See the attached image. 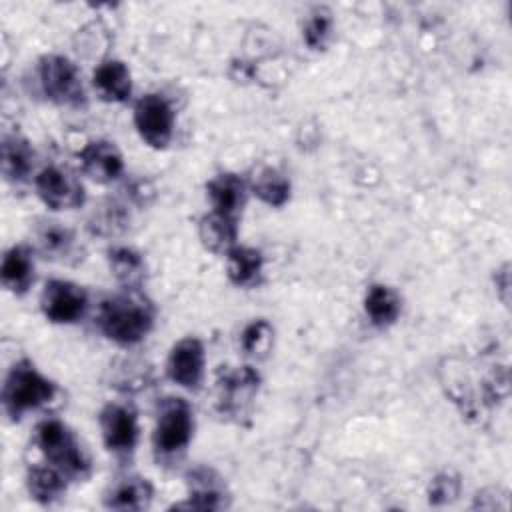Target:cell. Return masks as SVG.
Here are the masks:
<instances>
[{
	"instance_id": "1",
	"label": "cell",
	"mask_w": 512,
	"mask_h": 512,
	"mask_svg": "<svg viewBox=\"0 0 512 512\" xmlns=\"http://www.w3.org/2000/svg\"><path fill=\"white\" fill-rule=\"evenodd\" d=\"M96 324L108 340L120 346H134L152 330L154 308L138 290H126L100 302Z\"/></svg>"
},
{
	"instance_id": "2",
	"label": "cell",
	"mask_w": 512,
	"mask_h": 512,
	"mask_svg": "<svg viewBox=\"0 0 512 512\" xmlns=\"http://www.w3.org/2000/svg\"><path fill=\"white\" fill-rule=\"evenodd\" d=\"M34 444L50 466L68 480H84L90 474V458L78 436L58 418H46L34 428Z\"/></svg>"
},
{
	"instance_id": "3",
	"label": "cell",
	"mask_w": 512,
	"mask_h": 512,
	"mask_svg": "<svg viewBox=\"0 0 512 512\" xmlns=\"http://www.w3.org/2000/svg\"><path fill=\"white\" fill-rule=\"evenodd\" d=\"M56 394V384L46 378L28 358H22L14 362L4 380L2 406L12 420H20L26 412L50 404Z\"/></svg>"
},
{
	"instance_id": "4",
	"label": "cell",
	"mask_w": 512,
	"mask_h": 512,
	"mask_svg": "<svg viewBox=\"0 0 512 512\" xmlns=\"http://www.w3.org/2000/svg\"><path fill=\"white\" fill-rule=\"evenodd\" d=\"M262 378L250 364L242 366H220L216 372L214 386V410L218 416L242 422L250 416L254 398L260 390Z\"/></svg>"
},
{
	"instance_id": "5",
	"label": "cell",
	"mask_w": 512,
	"mask_h": 512,
	"mask_svg": "<svg viewBox=\"0 0 512 512\" xmlns=\"http://www.w3.org/2000/svg\"><path fill=\"white\" fill-rule=\"evenodd\" d=\"M194 434V414L190 404L180 396H168L158 404L156 426L152 432L154 454L162 462L180 458Z\"/></svg>"
},
{
	"instance_id": "6",
	"label": "cell",
	"mask_w": 512,
	"mask_h": 512,
	"mask_svg": "<svg viewBox=\"0 0 512 512\" xmlns=\"http://www.w3.org/2000/svg\"><path fill=\"white\" fill-rule=\"evenodd\" d=\"M38 80L44 96L66 108H84L86 90L78 66L62 54H46L38 60Z\"/></svg>"
},
{
	"instance_id": "7",
	"label": "cell",
	"mask_w": 512,
	"mask_h": 512,
	"mask_svg": "<svg viewBox=\"0 0 512 512\" xmlns=\"http://www.w3.org/2000/svg\"><path fill=\"white\" fill-rule=\"evenodd\" d=\"M134 126L140 138L160 150L166 148L174 134V110L160 94H146L134 106Z\"/></svg>"
},
{
	"instance_id": "8",
	"label": "cell",
	"mask_w": 512,
	"mask_h": 512,
	"mask_svg": "<svg viewBox=\"0 0 512 512\" xmlns=\"http://www.w3.org/2000/svg\"><path fill=\"white\" fill-rule=\"evenodd\" d=\"M42 314L54 324L78 322L88 308V292L70 280L52 278L40 294Z\"/></svg>"
},
{
	"instance_id": "9",
	"label": "cell",
	"mask_w": 512,
	"mask_h": 512,
	"mask_svg": "<svg viewBox=\"0 0 512 512\" xmlns=\"http://www.w3.org/2000/svg\"><path fill=\"white\" fill-rule=\"evenodd\" d=\"M98 422L108 452H112L116 458H130L138 444L136 412L126 404L110 402L100 410Z\"/></svg>"
},
{
	"instance_id": "10",
	"label": "cell",
	"mask_w": 512,
	"mask_h": 512,
	"mask_svg": "<svg viewBox=\"0 0 512 512\" xmlns=\"http://www.w3.org/2000/svg\"><path fill=\"white\" fill-rule=\"evenodd\" d=\"M40 200L52 210H74L86 200L82 182L58 166H46L34 178Z\"/></svg>"
},
{
	"instance_id": "11",
	"label": "cell",
	"mask_w": 512,
	"mask_h": 512,
	"mask_svg": "<svg viewBox=\"0 0 512 512\" xmlns=\"http://www.w3.org/2000/svg\"><path fill=\"white\" fill-rule=\"evenodd\" d=\"M188 502L176 504L174 508L194 510H222L230 504V492L224 478L210 466H194L186 472Z\"/></svg>"
},
{
	"instance_id": "12",
	"label": "cell",
	"mask_w": 512,
	"mask_h": 512,
	"mask_svg": "<svg viewBox=\"0 0 512 512\" xmlns=\"http://www.w3.org/2000/svg\"><path fill=\"white\" fill-rule=\"evenodd\" d=\"M204 362V344L194 336H186L172 346L166 360V376L182 388H198L204 376Z\"/></svg>"
},
{
	"instance_id": "13",
	"label": "cell",
	"mask_w": 512,
	"mask_h": 512,
	"mask_svg": "<svg viewBox=\"0 0 512 512\" xmlns=\"http://www.w3.org/2000/svg\"><path fill=\"white\" fill-rule=\"evenodd\" d=\"M36 250L54 262L74 264L80 260V248L74 232L56 220H38L34 224Z\"/></svg>"
},
{
	"instance_id": "14",
	"label": "cell",
	"mask_w": 512,
	"mask_h": 512,
	"mask_svg": "<svg viewBox=\"0 0 512 512\" xmlns=\"http://www.w3.org/2000/svg\"><path fill=\"white\" fill-rule=\"evenodd\" d=\"M78 160H80L82 172L100 184L114 182L124 172V158L116 148V144L110 140L88 142L78 152Z\"/></svg>"
},
{
	"instance_id": "15",
	"label": "cell",
	"mask_w": 512,
	"mask_h": 512,
	"mask_svg": "<svg viewBox=\"0 0 512 512\" xmlns=\"http://www.w3.org/2000/svg\"><path fill=\"white\" fill-rule=\"evenodd\" d=\"M206 196L210 200L212 212L238 218L248 196L246 182L232 172H222L208 180L206 184Z\"/></svg>"
},
{
	"instance_id": "16",
	"label": "cell",
	"mask_w": 512,
	"mask_h": 512,
	"mask_svg": "<svg viewBox=\"0 0 512 512\" xmlns=\"http://www.w3.org/2000/svg\"><path fill=\"white\" fill-rule=\"evenodd\" d=\"M154 488L148 478L126 474L116 478L104 492V506L112 510H144L150 506Z\"/></svg>"
},
{
	"instance_id": "17",
	"label": "cell",
	"mask_w": 512,
	"mask_h": 512,
	"mask_svg": "<svg viewBox=\"0 0 512 512\" xmlns=\"http://www.w3.org/2000/svg\"><path fill=\"white\" fill-rule=\"evenodd\" d=\"M92 86L106 102H126L132 96V76L122 60H102L92 72Z\"/></svg>"
},
{
	"instance_id": "18",
	"label": "cell",
	"mask_w": 512,
	"mask_h": 512,
	"mask_svg": "<svg viewBox=\"0 0 512 512\" xmlns=\"http://www.w3.org/2000/svg\"><path fill=\"white\" fill-rule=\"evenodd\" d=\"M226 272L234 286L254 288L264 274V256L252 246H232L226 252Z\"/></svg>"
},
{
	"instance_id": "19",
	"label": "cell",
	"mask_w": 512,
	"mask_h": 512,
	"mask_svg": "<svg viewBox=\"0 0 512 512\" xmlns=\"http://www.w3.org/2000/svg\"><path fill=\"white\" fill-rule=\"evenodd\" d=\"M0 278L4 288H8L14 294H24L34 282V256L28 246H12L0 266Z\"/></svg>"
},
{
	"instance_id": "20",
	"label": "cell",
	"mask_w": 512,
	"mask_h": 512,
	"mask_svg": "<svg viewBox=\"0 0 512 512\" xmlns=\"http://www.w3.org/2000/svg\"><path fill=\"white\" fill-rule=\"evenodd\" d=\"M198 236L206 250L226 254L238 240V218H230L218 212L204 214L198 222Z\"/></svg>"
},
{
	"instance_id": "21",
	"label": "cell",
	"mask_w": 512,
	"mask_h": 512,
	"mask_svg": "<svg viewBox=\"0 0 512 512\" xmlns=\"http://www.w3.org/2000/svg\"><path fill=\"white\" fill-rule=\"evenodd\" d=\"M34 168V150L20 134L2 138V174L8 182H24Z\"/></svg>"
},
{
	"instance_id": "22",
	"label": "cell",
	"mask_w": 512,
	"mask_h": 512,
	"mask_svg": "<svg viewBox=\"0 0 512 512\" xmlns=\"http://www.w3.org/2000/svg\"><path fill=\"white\" fill-rule=\"evenodd\" d=\"M108 268L124 290H140L146 278V262L140 252L130 246H114L108 250Z\"/></svg>"
},
{
	"instance_id": "23",
	"label": "cell",
	"mask_w": 512,
	"mask_h": 512,
	"mask_svg": "<svg viewBox=\"0 0 512 512\" xmlns=\"http://www.w3.org/2000/svg\"><path fill=\"white\" fill-rule=\"evenodd\" d=\"M364 312L374 326L394 324L402 312V298L386 284H372L364 296Z\"/></svg>"
},
{
	"instance_id": "24",
	"label": "cell",
	"mask_w": 512,
	"mask_h": 512,
	"mask_svg": "<svg viewBox=\"0 0 512 512\" xmlns=\"http://www.w3.org/2000/svg\"><path fill=\"white\" fill-rule=\"evenodd\" d=\"M66 476L54 466H30L26 472V486L30 496L40 504L56 502L66 490Z\"/></svg>"
},
{
	"instance_id": "25",
	"label": "cell",
	"mask_w": 512,
	"mask_h": 512,
	"mask_svg": "<svg viewBox=\"0 0 512 512\" xmlns=\"http://www.w3.org/2000/svg\"><path fill=\"white\" fill-rule=\"evenodd\" d=\"M250 190L264 204L274 208H280L290 200V180L272 166H264L256 172L250 182Z\"/></svg>"
},
{
	"instance_id": "26",
	"label": "cell",
	"mask_w": 512,
	"mask_h": 512,
	"mask_svg": "<svg viewBox=\"0 0 512 512\" xmlns=\"http://www.w3.org/2000/svg\"><path fill=\"white\" fill-rule=\"evenodd\" d=\"M128 222H130L128 208L116 200H108L92 212L88 220V228L92 234H98V236H116L126 230Z\"/></svg>"
},
{
	"instance_id": "27",
	"label": "cell",
	"mask_w": 512,
	"mask_h": 512,
	"mask_svg": "<svg viewBox=\"0 0 512 512\" xmlns=\"http://www.w3.org/2000/svg\"><path fill=\"white\" fill-rule=\"evenodd\" d=\"M272 340H274V328L266 318L252 320L250 324L244 326L240 334L242 352L252 358H264L272 348Z\"/></svg>"
},
{
	"instance_id": "28",
	"label": "cell",
	"mask_w": 512,
	"mask_h": 512,
	"mask_svg": "<svg viewBox=\"0 0 512 512\" xmlns=\"http://www.w3.org/2000/svg\"><path fill=\"white\" fill-rule=\"evenodd\" d=\"M330 34H332V12L324 6L312 8L302 26V38L306 46L312 50H322Z\"/></svg>"
},
{
	"instance_id": "29",
	"label": "cell",
	"mask_w": 512,
	"mask_h": 512,
	"mask_svg": "<svg viewBox=\"0 0 512 512\" xmlns=\"http://www.w3.org/2000/svg\"><path fill=\"white\" fill-rule=\"evenodd\" d=\"M110 372H112L110 386H114L116 390H122V392H136V390L146 388V384L152 376V370L146 364L132 362V360H122L118 368L110 366Z\"/></svg>"
},
{
	"instance_id": "30",
	"label": "cell",
	"mask_w": 512,
	"mask_h": 512,
	"mask_svg": "<svg viewBox=\"0 0 512 512\" xmlns=\"http://www.w3.org/2000/svg\"><path fill=\"white\" fill-rule=\"evenodd\" d=\"M460 494V478L454 472H440L432 478L428 486V502L434 506L448 504Z\"/></svg>"
},
{
	"instance_id": "31",
	"label": "cell",
	"mask_w": 512,
	"mask_h": 512,
	"mask_svg": "<svg viewBox=\"0 0 512 512\" xmlns=\"http://www.w3.org/2000/svg\"><path fill=\"white\" fill-rule=\"evenodd\" d=\"M508 270H510V266L508 264H504L498 272H496V288L498 290H502V300L508 304V288H510V274H508Z\"/></svg>"
}]
</instances>
